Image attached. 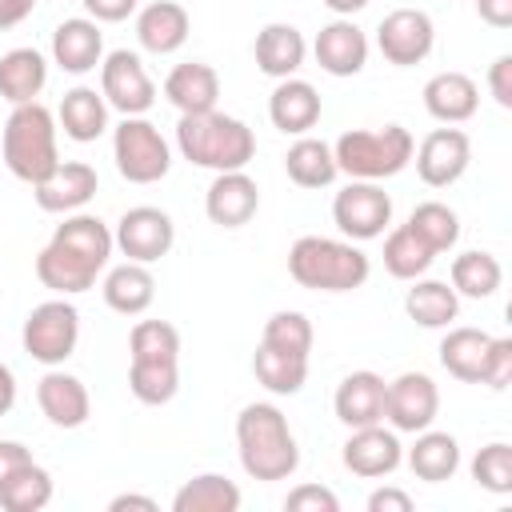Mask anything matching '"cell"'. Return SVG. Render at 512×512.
I'll list each match as a JSON object with an SVG mask.
<instances>
[{
    "instance_id": "obj_7",
    "label": "cell",
    "mask_w": 512,
    "mask_h": 512,
    "mask_svg": "<svg viewBox=\"0 0 512 512\" xmlns=\"http://www.w3.org/2000/svg\"><path fill=\"white\" fill-rule=\"evenodd\" d=\"M112 160L128 184H156L172 172V148L148 116H124L112 128Z\"/></svg>"
},
{
    "instance_id": "obj_14",
    "label": "cell",
    "mask_w": 512,
    "mask_h": 512,
    "mask_svg": "<svg viewBox=\"0 0 512 512\" xmlns=\"http://www.w3.org/2000/svg\"><path fill=\"white\" fill-rule=\"evenodd\" d=\"M440 412V388L428 372H400L384 392V420L396 432H424Z\"/></svg>"
},
{
    "instance_id": "obj_5",
    "label": "cell",
    "mask_w": 512,
    "mask_h": 512,
    "mask_svg": "<svg viewBox=\"0 0 512 512\" xmlns=\"http://www.w3.org/2000/svg\"><path fill=\"white\" fill-rule=\"evenodd\" d=\"M56 132H60L56 112H48L40 100L16 104L4 120V132H0V152H4L8 172L24 184H40L60 164Z\"/></svg>"
},
{
    "instance_id": "obj_31",
    "label": "cell",
    "mask_w": 512,
    "mask_h": 512,
    "mask_svg": "<svg viewBox=\"0 0 512 512\" xmlns=\"http://www.w3.org/2000/svg\"><path fill=\"white\" fill-rule=\"evenodd\" d=\"M404 312L420 328H448L460 316V296L448 280H424L416 276L412 288L404 292Z\"/></svg>"
},
{
    "instance_id": "obj_32",
    "label": "cell",
    "mask_w": 512,
    "mask_h": 512,
    "mask_svg": "<svg viewBox=\"0 0 512 512\" xmlns=\"http://www.w3.org/2000/svg\"><path fill=\"white\" fill-rule=\"evenodd\" d=\"M284 172L296 188H328L340 168H336V156H332V144L316 140V136H296L284 152Z\"/></svg>"
},
{
    "instance_id": "obj_54",
    "label": "cell",
    "mask_w": 512,
    "mask_h": 512,
    "mask_svg": "<svg viewBox=\"0 0 512 512\" xmlns=\"http://www.w3.org/2000/svg\"><path fill=\"white\" fill-rule=\"evenodd\" d=\"M320 4H324L332 16H356V12H360V8H368L372 0H320Z\"/></svg>"
},
{
    "instance_id": "obj_6",
    "label": "cell",
    "mask_w": 512,
    "mask_h": 512,
    "mask_svg": "<svg viewBox=\"0 0 512 512\" xmlns=\"http://www.w3.org/2000/svg\"><path fill=\"white\" fill-rule=\"evenodd\" d=\"M412 132L404 124H384V128H348L332 144L336 168L348 180H388L400 176L412 164Z\"/></svg>"
},
{
    "instance_id": "obj_48",
    "label": "cell",
    "mask_w": 512,
    "mask_h": 512,
    "mask_svg": "<svg viewBox=\"0 0 512 512\" xmlns=\"http://www.w3.org/2000/svg\"><path fill=\"white\" fill-rule=\"evenodd\" d=\"M368 512H412V496H408L404 488L384 484V488H376V492L368 496Z\"/></svg>"
},
{
    "instance_id": "obj_42",
    "label": "cell",
    "mask_w": 512,
    "mask_h": 512,
    "mask_svg": "<svg viewBox=\"0 0 512 512\" xmlns=\"http://www.w3.org/2000/svg\"><path fill=\"white\" fill-rule=\"evenodd\" d=\"M132 360H180V332L168 320H140L128 336Z\"/></svg>"
},
{
    "instance_id": "obj_52",
    "label": "cell",
    "mask_w": 512,
    "mask_h": 512,
    "mask_svg": "<svg viewBox=\"0 0 512 512\" xmlns=\"http://www.w3.org/2000/svg\"><path fill=\"white\" fill-rule=\"evenodd\" d=\"M128 508H140V512H156L160 504L152 496H140V492H120L108 500V512H128Z\"/></svg>"
},
{
    "instance_id": "obj_35",
    "label": "cell",
    "mask_w": 512,
    "mask_h": 512,
    "mask_svg": "<svg viewBox=\"0 0 512 512\" xmlns=\"http://www.w3.org/2000/svg\"><path fill=\"white\" fill-rule=\"evenodd\" d=\"M252 376L272 396H296L304 388V380H308V356L280 352L272 344H256V352H252Z\"/></svg>"
},
{
    "instance_id": "obj_28",
    "label": "cell",
    "mask_w": 512,
    "mask_h": 512,
    "mask_svg": "<svg viewBox=\"0 0 512 512\" xmlns=\"http://www.w3.org/2000/svg\"><path fill=\"white\" fill-rule=\"evenodd\" d=\"M100 292H104V304H108L112 312H120V316H140V312H148L152 300H156V276H152L148 264L124 260V264H116V268L104 272Z\"/></svg>"
},
{
    "instance_id": "obj_23",
    "label": "cell",
    "mask_w": 512,
    "mask_h": 512,
    "mask_svg": "<svg viewBox=\"0 0 512 512\" xmlns=\"http://www.w3.org/2000/svg\"><path fill=\"white\" fill-rule=\"evenodd\" d=\"M304 56H308V40L296 24H284V20H272L256 32L252 40V60L264 76L272 80H288L304 68Z\"/></svg>"
},
{
    "instance_id": "obj_50",
    "label": "cell",
    "mask_w": 512,
    "mask_h": 512,
    "mask_svg": "<svg viewBox=\"0 0 512 512\" xmlns=\"http://www.w3.org/2000/svg\"><path fill=\"white\" fill-rule=\"evenodd\" d=\"M32 460V452L20 440H0V480H8L16 468H24Z\"/></svg>"
},
{
    "instance_id": "obj_51",
    "label": "cell",
    "mask_w": 512,
    "mask_h": 512,
    "mask_svg": "<svg viewBox=\"0 0 512 512\" xmlns=\"http://www.w3.org/2000/svg\"><path fill=\"white\" fill-rule=\"evenodd\" d=\"M40 0H0V32H8V28H16V24H24L28 16H32V8H36Z\"/></svg>"
},
{
    "instance_id": "obj_30",
    "label": "cell",
    "mask_w": 512,
    "mask_h": 512,
    "mask_svg": "<svg viewBox=\"0 0 512 512\" xmlns=\"http://www.w3.org/2000/svg\"><path fill=\"white\" fill-rule=\"evenodd\" d=\"M48 84V60L40 48H8L0 56V96L16 104H32Z\"/></svg>"
},
{
    "instance_id": "obj_1",
    "label": "cell",
    "mask_w": 512,
    "mask_h": 512,
    "mask_svg": "<svg viewBox=\"0 0 512 512\" xmlns=\"http://www.w3.org/2000/svg\"><path fill=\"white\" fill-rule=\"evenodd\" d=\"M112 228L92 212H68L52 240L36 252V280L56 296H80L96 288V276L112 260Z\"/></svg>"
},
{
    "instance_id": "obj_25",
    "label": "cell",
    "mask_w": 512,
    "mask_h": 512,
    "mask_svg": "<svg viewBox=\"0 0 512 512\" xmlns=\"http://www.w3.org/2000/svg\"><path fill=\"white\" fill-rule=\"evenodd\" d=\"M420 96H424V112L440 124H468L480 108V88L468 72H436Z\"/></svg>"
},
{
    "instance_id": "obj_46",
    "label": "cell",
    "mask_w": 512,
    "mask_h": 512,
    "mask_svg": "<svg viewBox=\"0 0 512 512\" xmlns=\"http://www.w3.org/2000/svg\"><path fill=\"white\" fill-rule=\"evenodd\" d=\"M80 4H84L88 20H96V24H120V20L136 16V8H140V0H80Z\"/></svg>"
},
{
    "instance_id": "obj_16",
    "label": "cell",
    "mask_w": 512,
    "mask_h": 512,
    "mask_svg": "<svg viewBox=\"0 0 512 512\" xmlns=\"http://www.w3.org/2000/svg\"><path fill=\"white\" fill-rule=\"evenodd\" d=\"M100 176L92 164L84 160H60L40 184H32V200L40 212L52 216H68V212H84V204L96 196Z\"/></svg>"
},
{
    "instance_id": "obj_13",
    "label": "cell",
    "mask_w": 512,
    "mask_h": 512,
    "mask_svg": "<svg viewBox=\"0 0 512 512\" xmlns=\"http://www.w3.org/2000/svg\"><path fill=\"white\" fill-rule=\"evenodd\" d=\"M412 164H416V176L428 184V188H448L456 184L468 164H472V140L464 128L456 124H444V128H432L416 148H412Z\"/></svg>"
},
{
    "instance_id": "obj_19",
    "label": "cell",
    "mask_w": 512,
    "mask_h": 512,
    "mask_svg": "<svg viewBox=\"0 0 512 512\" xmlns=\"http://www.w3.org/2000/svg\"><path fill=\"white\" fill-rule=\"evenodd\" d=\"M260 212V184L236 168V172H216L208 192H204V216L216 228H244Z\"/></svg>"
},
{
    "instance_id": "obj_11",
    "label": "cell",
    "mask_w": 512,
    "mask_h": 512,
    "mask_svg": "<svg viewBox=\"0 0 512 512\" xmlns=\"http://www.w3.org/2000/svg\"><path fill=\"white\" fill-rule=\"evenodd\" d=\"M112 244L120 248L124 260H136V264H156L172 252L176 244V224L164 208H152V204H136L128 208L116 228H112Z\"/></svg>"
},
{
    "instance_id": "obj_38",
    "label": "cell",
    "mask_w": 512,
    "mask_h": 512,
    "mask_svg": "<svg viewBox=\"0 0 512 512\" xmlns=\"http://www.w3.org/2000/svg\"><path fill=\"white\" fill-rule=\"evenodd\" d=\"M52 500V472L28 460L8 480H0V508L8 512H40Z\"/></svg>"
},
{
    "instance_id": "obj_44",
    "label": "cell",
    "mask_w": 512,
    "mask_h": 512,
    "mask_svg": "<svg viewBox=\"0 0 512 512\" xmlns=\"http://www.w3.org/2000/svg\"><path fill=\"white\" fill-rule=\"evenodd\" d=\"M480 384H488L492 392H504L512 384V336H492L488 352H484V368H480Z\"/></svg>"
},
{
    "instance_id": "obj_45",
    "label": "cell",
    "mask_w": 512,
    "mask_h": 512,
    "mask_svg": "<svg viewBox=\"0 0 512 512\" xmlns=\"http://www.w3.org/2000/svg\"><path fill=\"white\" fill-rule=\"evenodd\" d=\"M284 508H288V512H336L340 500H336V492L324 488V484H296V488L284 496Z\"/></svg>"
},
{
    "instance_id": "obj_29",
    "label": "cell",
    "mask_w": 512,
    "mask_h": 512,
    "mask_svg": "<svg viewBox=\"0 0 512 512\" xmlns=\"http://www.w3.org/2000/svg\"><path fill=\"white\" fill-rule=\"evenodd\" d=\"M408 468L416 480L424 484H444L460 472V440L452 432H436V428H424L416 432V444L404 452Z\"/></svg>"
},
{
    "instance_id": "obj_34",
    "label": "cell",
    "mask_w": 512,
    "mask_h": 512,
    "mask_svg": "<svg viewBox=\"0 0 512 512\" xmlns=\"http://www.w3.org/2000/svg\"><path fill=\"white\" fill-rule=\"evenodd\" d=\"M240 488L224 472H200L172 496V512H240Z\"/></svg>"
},
{
    "instance_id": "obj_2",
    "label": "cell",
    "mask_w": 512,
    "mask_h": 512,
    "mask_svg": "<svg viewBox=\"0 0 512 512\" xmlns=\"http://www.w3.org/2000/svg\"><path fill=\"white\" fill-rule=\"evenodd\" d=\"M236 452H240V468L260 484L288 480L300 468V444L288 428V416L272 400H252L240 408Z\"/></svg>"
},
{
    "instance_id": "obj_33",
    "label": "cell",
    "mask_w": 512,
    "mask_h": 512,
    "mask_svg": "<svg viewBox=\"0 0 512 512\" xmlns=\"http://www.w3.org/2000/svg\"><path fill=\"white\" fill-rule=\"evenodd\" d=\"M488 340H492V336H488L484 328H468V324L452 328V324H448V332H444V340H440V368H444L448 376L464 380V384H480V368H484Z\"/></svg>"
},
{
    "instance_id": "obj_8",
    "label": "cell",
    "mask_w": 512,
    "mask_h": 512,
    "mask_svg": "<svg viewBox=\"0 0 512 512\" xmlns=\"http://www.w3.org/2000/svg\"><path fill=\"white\" fill-rule=\"evenodd\" d=\"M20 344L24 352L44 364V368H56L64 364L76 344H80V312L68 296H52L44 304H36L28 316H24V328H20Z\"/></svg>"
},
{
    "instance_id": "obj_27",
    "label": "cell",
    "mask_w": 512,
    "mask_h": 512,
    "mask_svg": "<svg viewBox=\"0 0 512 512\" xmlns=\"http://www.w3.org/2000/svg\"><path fill=\"white\" fill-rule=\"evenodd\" d=\"M108 100L100 96V88H88V84H76L64 92L60 108H56V128H64L68 140L76 144H92L108 132Z\"/></svg>"
},
{
    "instance_id": "obj_41",
    "label": "cell",
    "mask_w": 512,
    "mask_h": 512,
    "mask_svg": "<svg viewBox=\"0 0 512 512\" xmlns=\"http://www.w3.org/2000/svg\"><path fill=\"white\" fill-rule=\"evenodd\" d=\"M312 340H316L312 320H308L304 312H296V308L272 312V316L264 320V332H260V344H272V348L296 352V356H308V352H312Z\"/></svg>"
},
{
    "instance_id": "obj_4",
    "label": "cell",
    "mask_w": 512,
    "mask_h": 512,
    "mask_svg": "<svg viewBox=\"0 0 512 512\" xmlns=\"http://www.w3.org/2000/svg\"><path fill=\"white\" fill-rule=\"evenodd\" d=\"M372 272L368 252L356 240L300 236L288 248V276L308 292H356Z\"/></svg>"
},
{
    "instance_id": "obj_17",
    "label": "cell",
    "mask_w": 512,
    "mask_h": 512,
    "mask_svg": "<svg viewBox=\"0 0 512 512\" xmlns=\"http://www.w3.org/2000/svg\"><path fill=\"white\" fill-rule=\"evenodd\" d=\"M36 404H40L44 420L52 428H64V432L88 424V416H92V396H88L84 380L72 376V372H64V364L48 368L36 380Z\"/></svg>"
},
{
    "instance_id": "obj_21",
    "label": "cell",
    "mask_w": 512,
    "mask_h": 512,
    "mask_svg": "<svg viewBox=\"0 0 512 512\" xmlns=\"http://www.w3.org/2000/svg\"><path fill=\"white\" fill-rule=\"evenodd\" d=\"M384 392L388 380L372 368H356L336 384L332 396V412L344 428H364V424H380L384 420Z\"/></svg>"
},
{
    "instance_id": "obj_15",
    "label": "cell",
    "mask_w": 512,
    "mask_h": 512,
    "mask_svg": "<svg viewBox=\"0 0 512 512\" xmlns=\"http://www.w3.org/2000/svg\"><path fill=\"white\" fill-rule=\"evenodd\" d=\"M352 436L344 440L340 448V460L352 476H364V480H380V476H392L400 464H404V444H400V432L396 428H384L380 424H364V428H348Z\"/></svg>"
},
{
    "instance_id": "obj_9",
    "label": "cell",
    "mask_w": 512,
    "mask_h": 512,
    "mask_svg": "<svg viewBox=\"0 0 512 512\" xmlns=\"http://www.w3.org/2000/svg\"><path fill=\"white\" fill-rule=\"evenodd\" d=\"M332 224L344 240H376L392 224V196L380 188V180H348L332 200Z\"/></svg>"
},
{
    "instance_id": "obj_37",
    "label": "cell",
    "mask_w": 512,
    "mask_h": 512,
    "mask_svg": "<svg viewBox=\"0 0 512 512\" xmlns=\"http://www.w3.org/2000/svg\"><path fill=\"white\" fill-rule=\"evenodd\" d=\"M128 392L148 408L168 404L180 392V360H132L128 364Z\"/></svg>"
},
{
    "instance_id": "obj_53",
    "label": "cell",
    "mask_w": 512,
    "mask_h": 512,
    "mask_svg": "<svg viewBox=\"0 0 512 512\" xmlns=\"http://www.w3.org/2000/svg\"><path fill=\"white\" fill-rule=\"evenodd\" d=\"M12 408H16V372L0 364V416H8Z\"/></svg>"
},
{
    "instance_id": "obj_20",
    "label": "cell",
    "mask_w": 512,
    "mask_h": 512,
    "mask_svg": "<svg viewBox=\"0 0 512 512\" xmlns=\"http://www.w3.org/2000/svg\"><path fill=\"white\" fill-rule=\"evenodd\" d=\"M104 60V32L88 16H68L52 28V64L68 76H88Z\"/></svg>"
},
{
    "instance_id": "obj_36",
    "label": "cell",
    "mask_w": 512,
    "mask_h": 512,
    "mask_svg": "<svg viewBox=\"0 0 512 512\" xmlns=\"http://www.w3.org/2000/svg\"><path fill=\"white\" fill-rule=\"evenodd\" d=\"M448 284L464 300H488L504 284V268H500V260L492 252H480V248L476 252H460L452 260V280Z\"/></svg>"
},
{
    "instance_id": "obj_3",
    "label": "cell",
    "mask_w": 512,
    "mask_h": 512,
    "mask_svg": "<svg viewBox=\"0 0 512 512\" xmlns=\"http://www.w3.org/2000/svg\"><path fill=\"white\" fill-rule=\"evenodd\" d=\"M176 148L196 168L236 172V168H248V160L256 156V136H252V128L240 116H228V112L212 108V112L180 116Z\"/></svg>"
},
{
    "instance_id": "obj_24",
    "label": "cell",
    "mask_w": 512,
    "mask_h": 512,
    "mask_svg": "<svg viewBox=\"0 0 512 512\" xmlns=\"http://www.w3.org/2000/svg\"><path fill=\"white\" fill-rule=\"evenodd\" d=\"M320 92L300 80V76H288V80H276L272 96H268V120L272 128H280L284 136H308L316 124H320Z\"/></svg>"
},
{
    "instance_id": "obj_10",
    "label": "cell",
    "mask_w": 512,
    "mask_h": 512,
    "mask_svg": "<svg viewBox=\"0 0 512 512\" xmlns=\"http://www.w3.org/2000/svg\"><path fill=\"white\" fill-rule=\"evenodd\" d=\"M100 96L120 116H148V108L156 104V84H152L144 60H140V52H132V48L104 52V60H100Z\"/></svg>"
},
{
    "instance_id": "obj_43",
    "label": "cell",
    "mask_w": 512,
    "mask_h": 512,
    "mask_svg": "<svg viewBox=\"0 0 512 512\" xmlns=\"http://www.w3.org/2000/svg\"><path fill=\"white\" fill-rule=\"evenodd\" d=\"M468 472H472V480H476L484 492L508 496V492H512V444H504V440L484 444V448L472 456Z\"/></svg>"
},
{
    "instance_id": "obj_12",
    "label": "cell",
    "mask_w": 512,
    "mask_h": 512,
    "mask_svg": "<svg viewBox=\"0 0 512 512\" xmlns=\"http://www.w3.org/2000/svg\"><path fill=\"white\" fill-rule=\"evenodd\" d=\"M376 48L396 68L424 64L436 48V24L424 8H392L376 28Z\"/></svg>"
},
{
    "instance_id": "obj_22",
    "label": "cell",
    "mask_w": 512,
    "mask_h": 512,
    "mask_svg": "<svg viewBox=\"0 0 512 512\" xmlns=\"http://www.w3.org/2000/svg\"><path fill=\"white\" fill-rule=\"evenodd\" d=\"M188 32H192V16L176 0H152V4L136 8V44L152 56L180 52Z\"/></svg>"
},
{
    "instance_id": "obj_26",
    "label": "cell",
    "mask_w": 512,
    "mask_h": 512,
    "mask_svg": "<svg viewBox=\"0 0 512 512\" xmlns=\"http://www.w3.org/2000/svg\"><path fill=\"white\" fill-rule=\"evenodd\" d=\"M164 96H168V104H172L180 116L212 112L216 100H220V76H216V68L204 64V60L176 64V68L164 76Z\"/></svg>"
},
{
    "instance_id": "obj_49",
    "label": "cell",
    "mask_w": 512,
    "mask_h": 512,
    "mask_svg": "<svg viewBox=\"0 0 512 512\" xmlns=\"http://www.w3.org/2000/svg\"><path fill=\"white\" fill-rule=\"evenodd\" d=\"M476 16L488 28H512V0H476Z\"/></svg>"
},
{
    "instance_id": "obj_47",
    "label": "cell",
    "mask_w": 512,
    "mask_h": 512,
    "mask_svg": "<svg viewBox=\"0 0 512 512\" xmlns=\"http://www.w3.org/2000/svg\"><path fill=\"white\" fill-rule=\"evenodd\" d=\"M488 92L500 108H512V56L508 52L488 64Z\"/></svg>"
},
{
    "instance_id": "obj_40",
    "label": "cell",
    "mask_w": 512,
    "mask_h": 512,
    "mask_svg": "<svg viewBox=\"0 0 512 512\" xmlns=\"http://www.w3.org/2000/svg\"><path fill=\"white\" fill-rule=\"evenodd\" d=\"M408 228H412L436 256H440V252H452L456 240H460V216H456L448 204H440V200L416 204L412 216H408Z\"/></svg>"
},
{
    "instance_id": "obj_39",
    "label": "cell",
    "mask_w": 512,
    "mask_h": 512,
    "mask_svg": "<svg viewBox=\"0 0 512 512\" xmlns=\"http://www.w3.org/2000/svg\"><path fill=\"white\" fill-rule=\"evenodd\" d=\"M432 260H436V252L408 224H400V228H392L384 236V268H388V276L416 280V276H424L432 268Z\"/></svg>"
},
{
    "instance_id": "obj_18",
    "label": "cell",
    "mask_w": 512,
    "mask_h": 512,
    "mask_svg": "<svg viewBox=\"0 0 512 512\" xmlns=\"http://www.w3.org/2000/svg\"><path fill=\"white\" fill-rule=\"evenodd\" d=\"M312 56L328 76H356L368 64V36L352 16H336L316 32Z\"/></svg>"
}]
</instances>
